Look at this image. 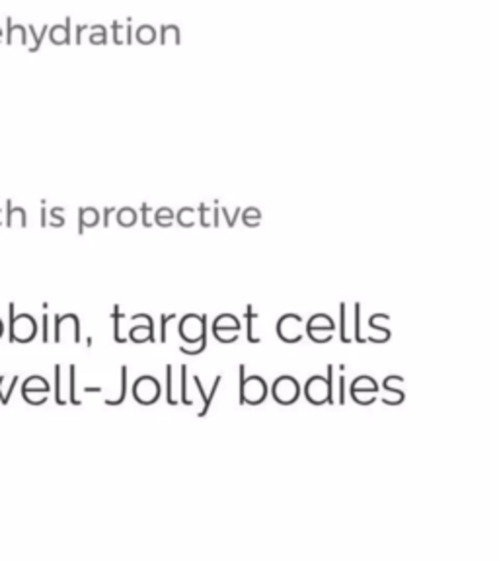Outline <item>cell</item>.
I'll list each match as a JSON object with an SVG mask.
<instances>
[{
	"instance_id": "cell-1",
	"label": "cell",
	"mask_w": 499,
	"mask_h": 561,
	"mask_svg": "<svg viewBox=\"0 0 499 561\" xmlns=\"http://www.w3.org/2000/svg\"><path fill=\"white\" fill-rule=\"evenodd\" d=\"M207 314H186L179 320V337L187 345H179L184 355H201L207 349Z\"/></svg>"
},
{
	"instance_id": "cell-2",
	"label": "cell",
	"mask_w": 499,
	"mask_h": 561,
	"mask_svg": "<svg viewBox=\"0 0 499 561\" xmlns=\"http://www.w3.org/2000/svg\"><path fill=\"white\" fill-rule=\"evenodd\" d=\"M8 341L10 343H30L37 337V320L30 312L16 314V304H8Z\"/></svg>"
},
{
	"instance_id": "cell-3",
	"label": "cell",
	"mask_w": 499,
	"mask_h": 561,
	"mask_svg": "<svg viewBox=\"0 0 499 561\" xmlns=\"http://www.w3.org/2000/svg\"><path fill=\"white\" fill-rule=\"evenodd\" d=\"M238 384H240V396L238 403L240 405H260V403L270 394V386L258 374L246 377V367H238Z\"/></svg>"
},
{
	"instance_id": "cell-4",
	"label": "cell",
	"mask_w": 499,
	"mask_h": 561,
	"mask_svg": "<svg viewBox=\"0 0 499 561\" xmlns=\"http://www.w3.org/2000/svg\"><path fill=\"white\" fill-rule=\"evenodd\" d=\"M334 332H336V322L324 312L314 314L312 318H308V322L305 324V334L312 339L314 343H328V341H331Z\"/></svg>"
},
{
	"instance_id": "cell-5",
	"label": "cell",
	"mask_w": 499,
	"mask_h": 561,
	"mask_svg": "<svg viewBox=\"0 0 499 561\" xmlns=\"http://www.w3.org/2000/svg\"><path fill=\"white\" fill-rule=\"evenodd\" d=\"M22 398L24 402H27L30 405H43V403L49 400L51 394V386L49 382L42 377V374H32L22 382Z\"/></svg>"
},
{
	"instance_id": "cell-6",
	"label": "cell",
	"mask_w": 499,
	"mask_h": 561,
	"mask_svg": "<svg viewBox=\"0 0 499 561\" xmlns=\"http://www.w3.org/2000/svg\"><path fill=\"white\" fill-rule=\"evenodd\" d=\"M271 396L273 400L281 405H291L301 398L303 388L298 384V380L291 374H281L279 378H275V382L271 384Z\"/></svg>"
},
{
	"instance_id": "cell-7",
	"label": "cell",
	"mask_w": 499,
	"mask_h": 561,
	"mask_svg": "<svg viewBox=\"0 0 499 561\" xmlns=\"http://www.w3.org/2000/svg\"><path fill=\"white\" fill-rule=\"evenodd\" d=\"M133 398L141 405H153L160 400L162 396V386L158 382V378H154L153 374H143L133 382Z\"/></svg>"
},
{
	"instance_id": "cell-8",
	"label": "cell",
	"mask_w": 499,
	"mask_h": 561,
	"mask_svg": "<svg viewBox=\"0 0 499 561\" xmlns=\"http://www.w3.org/2000/svg\"><path fill=\"white\" fill-rule=\"evenodd\" d=\"M213 335L219 343H234L238 341L240 337V329H242V324L240 320L234 316V314H220L215 318L213 322Z\"/></svg>"
},
{
	"instance_id": "cell-9",
	"label": "cell",
	"mask_w": 499,
	"mask_h": 561,
	"mask_svg": "<svg viewBox=\"0 0 499 561\" xmlns=\"http://www.w3.org/2000/svg\"><path fill=\"white\" fill-rule=\"evenodd\" d=\"M277 335L285 343H298L305 337V322L296 312H289L277 320Z\"/></svg>"
},
{
	"instance_id": "cell-10",
	"label": "cell",
	"mask_w": 499,
	"mask_h": 561,
	"mask_svg": "<svg viewBox=\"0 0 499 561\" xmlns=\"http://www.w3.org/2000/svg\"><path fill=\"white\" fill-rule=\"evenodd\" d=\"M349 394L353 398V402L359 405H371L379 394V382L369 374H361L351 382Z\"/></svg>"
},
{
	"instance_id": "cell-11",
	"label": "cell",
	"mask_w": 499,
	"mask_h": 561,
	"mask_svg": "<svg viewBox=\"0 0 499 561\" xmlns=\"http://www.w3.org/2000/svg\"><path fill=\"white\" fill-rule=\"evenodd\" d=\"M137 318H141L144 322V324H141V326H133L129 327V334H127V339L129 341H133V343L141 345V343H156V335H154V320L153 316H149V314H144V312H141V314H135Z\"/></svg>"
},
{
	"instance_id": "cell-12",
	"label": "cell",
	"mask_w": 499,
	"mask_h": 561,
	"mask_svg": "<svg viewBox=\"0 0 499 561\" xmlns=\"http://www.w3.org/2000/svg\"><path fill=\"white\" fill-rule=\"evenodd\" d=\"M303 392H305L306 400L312 405H324V403H328V380H326V377H320V374L310 377L306 380Z\"/></svg>"
},
{
	"instance_id": "cell-13",
	"label": "cell",
	"mask_w": 499,
	"mask_h": 561,
	"mask_svg": "<svg viewBox=\"0 0 499 561\" xmlns=\"http://www.w3.org/2000/svg\"><path fill=\"white\" fill-rule=\"evenodd\" d=\"M67 326H70L72 334H75L72 341L80 343V318H78L77 314H72V312H68V314H55V335H53L55 343H61V329Z\"/></svg>"
},
{
	"instance_id": "cell-14",
	"label": "cell",
	"mask_w": 499,
	"mask_h": 561,
	"mask_svg": "<svg viewBox=\"0 0 499 561\" xmlns=\"http://www.w3.org/2000/svg\"><path fill=\"white\" fill-rule=\"evenodd\" d=\"M404 382H406V378L400 377V374H390V377L384 378V382H382V386H384V390L389 392V394H392L394 398L390 400L389 405H400V403L404 402V398H406V394H404Z\"/></svg>"
},
{
	"instance_id": "cell-15",
	"label": "cell",
	"mask_w": 499,
	"mask_h": 561,
	"mask_svg": "<svg viewBox=\"0 0 499 561\" xmlns=\"http://www.w3.org/2000/svg\"><path fill=\"white\" fill-rule=\"evenodd\" d=\"M194 382H195V386H197V392H199V396H201V400H203V410L199 411L197 415H199V417H205V415L209 413V410H211L213 398H215V394H217V390H219V384L222 382V374H219V377L215 378V382H213V388L209 390V392H205L203 384H201V378H199V377H194Z\"/></svg>"
},
{
	"instance_id": "cell-16",
	"label": "cell",
	"mask_w": 499,
	"mask_h": 561,
	"mask_svg": "<svg viewBox=\"0 0 499 561\" xmlns=\"http://www.w3.org/2000/svg\"><path fill=\"white\" fill-rule=\"evenodd\" d=\"M4 42L6 45H14V43H20V45H27V25H18L14 24L12 16L6 18V34H4Z\"/></svg>"
},
{
	"instance_id": "cell-17",
	"label": "cell",
	"mask_w": 499,
	"mask_h": 561,
	"mask_svg": "<svg viewBox=\"0 0 499 561\" xmlns=\"http://www.w3.org/2000/svg\"><path fill=\"white\" fill-rule=\"evenodd\" d=\"M100 225V213L92 207H82L78 210V234H84L86 228Z\"/></svg>"
},
{
	"instance_id": "cell-18",
	"label": "cell",
	"mask_w": 499,
	"mask_h": 561,
	"mask_svg": "<svg viewBox=\"0 0 499 561\" xmlns=\"http://www.w3.org/2000/svg\"><path fill=\"white\" fill-rule=\"evenodd\" d=\"M49 39L53 45H68L70 43V18L63 25H53L49 27Z\"/></svg>"
},
{
	"instance_id": "cell-19",
	"label": "cell",
	"mask_w": 499,
	"mask_h": 561,
	"mask_svg": "<svg viewBox=\"0 0 499 561\" xmlns=\"http://www.w3.org/2000/svg\"><path fill=\"white\" fill-rule=\"evenodd\" d=\"M127 365H123L121 369H119V392H118V398H108L106 400V405H121V403L125 402V398H127Z\"/></svg>"
},
{
	"instance_id": "cell-20",
	"label": "cell",
	"mask_w": 499,
	"mask_h": 561,
	"mask_svg": "<svg viewBox=\"0 0 499 561\" xmlns=\"http://www.w3.org/2000/svg\"><path fill=\"white\" fill-rule=\"evenodd\" d=\"M26 209L24 207H14L12 205V201H6V227L12 228L14 225H16V220L20 222V227H26L27 220H26Z\"/></svg>"
},
{
	"instance_id": "cell-21",
	"label": "cell",
	"mask_w": 499,
	"mask_h": 561,
	"mask_svg": "<svg viewBox=\"0 0 499 561\" xmlns=\"http://www.w3.org/2000/svg\"><path fill=\"white\" fill-rule=\"evenodd\" d=\"M244 318H246V334H248V343H252V345L260 343V337L255 335V327H254V322L260 318V314H258V312H254V306H252V304H248V306H246Z\"/></svg>"
},
{
	"instance_id": "cell-22",
	"label": "cell",
	"mask_w": 499,
	"mask_h": 561,
	"mask_svg": "<svg viewBox=\"0 0 499 561\" xmlns=\"http://www.w3.org/2000/svg\"><path fill=\"white\" fill-rule=\"evenodd\" d=\"M127 316H125V312H121V308H119L118 304L113 306V312H111V320H113V339H115V343H127V335L121 334V320H125Z\"/></svg>"
},
{
	"instance_id": "cell-23",
	"label": "cell",
	"mask_w": 499,
	"mask_h": 561,
	"mask_svg": "<svg viewBox=\"0 0 499 561\" xmlns=\"http://www.w3.org/2000/svg\"><path fill=\"white\" fill-rule=\"evenodd\" d=\"M47 32H49V25H43V30L39 32V34L35 32L34 25L32 24L27 25V35L32 37V45L27 47V49H30V53H37V51H39V47H42V43H43V37L47 35Z\"/></svg>"
},
{
	"instance_id": "cell-24",
	"label": "cell",
	"mask_w": 499,
	"mask_h": 561,
	"mask_svg": "<svg viewBox=\"0 0 499 561\" xmlns=\"http://www.w3.org/2000/svg\"><path fill=\"white\" fill-rule=\"evenodd\" d=\"M68 402L72 405H82V402L77 398V367H68Z\"/></svg>"
},
{
	"instance_id": "cell-25",
	"label": "cell",
	"mask_w": 499,
	"mask_h": 561,
	"mask_svg": "<svg viewBox=\"0 0 499 561\" xmlns=\"http://www.w3.org/2000/svg\"><path fill=\"white\" fill-rule=\"evenodd\" d=\"M174 220H176V215H174V210L168 209V207H160L158 210H154V222H156L158 227L162 228L172 227Z\"/></svg>"
},
{
	"instance_id": "cell-26",
	"label": "cell",
	"mask_w": 499,
	"mask_h": 561,
	"mask_svg": "<svg viewBox=\"0 0 499 561\" xmlns=\"http://www.w3.org/2000/svg\"><path fill=\"white\" fill-rule=\"evenodd\" d=\"M339 337H341V343H351V337L347 334V312H346V302L339 304Z\"/></svg>"
},
{
	"instance_id": "cell-27",
	"label": "cell",
	"mask_w": 499,
	"mask_h": 561,
	"mask_svg": "<svg viewBox=\"0 0 499 561\" xmlns=\"http://www.w3.org/2000/svg\"><path fill=\"white\" fill-rule=\"evenodd\" d=\"M118 222L121 225V227H133L137 222V213L131 207H125V209H119L118 210Z\"/></svg>"
},
{
	"instance_id": "cell-28",
	"label": "cell",
	"mask_w": 499,
	"mask_h": 561,
	"mask_svg": "<svg viewBox=\"0 0 499 561\" xmlns=\"http://www.w3.org/2000/svg\"><path fill=\"white\" fill-rule=\"evenodd\" d=\"M166 402L170 405H178V398L174 396V378H172V365H166Z\"/></svg>"
},
{
	"instance_id": "cell-29",
	"label": "cell",
	"mask_w": 499,
	"mask_h": 561,
	"mask_svg": "<svg viewBox=\"0 0 499 561\" xmlns=\"http://www.w3.org/2000/svg\"><path fill=\"white\" fill-rule=\"evenodd\" d=\"M61 372H63L61 365H55V402H57V405H65L67 400L63 398V382H61L63 374Z\"/></svg>"
},
{
	"instance_id": "cell-30",
	"label": "cell",
	"mask_w": 499,
	"mask_h": 561,
	"mask_svg": "<svg viewBox=\"0 0 499 561\" xmlns=\"http://www.w3.org/2000/svg\"><path fill=\"white\" fill-rule=\"evenodd\" d=\"M384 316H386V314H382V312H379V314H372L371 318H369V327H371L372 332H381L382 335H384V337H392V334H390V329L389 327H384V326H381V324H379V320L381 318H384Z\"/></svg>"
},
{
	"instance_id": "cell-31",
	"label": "cell",
	"mask_w": 499,
	"mask_h": 561,
	"mask_svg": "<svg viewBox=\"0 0 499 561\" xmlns=\"http://www.w3.org/2000/svg\"><path fill=\"white\" fill-rule=\"evenodd\" d=\"M195 210L194 209H182L176 215V220H178L179 225L184 228H191L195 225Z\"/></svg>"
},
{
	"instance_id": "cell-32",
	"label": "cell",
	"mask_w": 499,
	"mask_h": 561,
	"mask_svg": "<svg viewBox=\"0 0 499 561\" xmlns=\"http://www.w3.org/2000/svg\"><path fill=\"white\" fill-rule=\"evenodd\" d=\"M172 320H176L174 312L172 314H160V337H158L160 343H166V339H168V322H172Z\"/></svg>"
},
{
	"instance_id": "cell-33",
	"label": "cell",
	"mask_w": 499,
	"mask_h": 561,
	"mask_svg": "<svg viewBox=\"0 0 499 561\" xmlns=\"http://www.w3.org/2000/svg\"><path fill=\"white\" fill-rule=\"evenodd\" d=\"M179 370H182V390H179V394H182V403H184V405H194V400L187 398V367L186 365H182Z\"/></svg>"
},
{
	"instance_id": "cell-34",
	"label": "cell",
	"mask_w": 499,
	"mask_h": 561,
	"mask_svg": "<svg viewBox=\"0 0 499 561\" xmlns=\"http://www.w3.org/2000/svg\"><path fill=\"white\" fill-rule=\"evenodd\" d=\"M63 215H65V209H63V207H55V209H51L49 217H51L53 220H47V225H49V227L61 228L63 225H65V218H63Z\"/></svg>"
},
{
	"instance_id": "cell-35",
	"label": "cell",
	"mask_w": 499,
	"mask_h": 561,
	"mask_svg": "<svg viewBox=\"0 0 499 561\" xmlns=\"http://www.w3.org/2000/svg\"><path fill=\"white\" fill-rule=\"evenodd\" d=\"M334 365H328V377H326V380H328V403L330 405H334L336 403V386H334Z\"/></svg>"
},
{
	"instance_id": "cell-36",
	"label": "cell",
	"mask_w": 499,
	"mask_h": 561,
	"mask_svg": "<svg viewBox=\"0 0 499 561\" xmlns=\"http://www.w3.org/2000/svg\"><path fill=\"white\" fill-rule=\"evenodd\" d=\"M244 225L246 227H258L260 225V218H262V215H260V210L258 209H246L244 210Z\"/></svg>"
},
{
	"instance_id": "cell-37",
	"label": "cell",
	"mask_w": 499,
	"mask_h": 561,
	"mask_svg": "<svg viewBox=\"0 0 499 561\" xmlns=\"http://www.w3.org/2000/svg\"><path fill=\"white\" fill-rule=\"evenodd\" d=\"M353 314H355V327H353V332H355L357 343H367L365 337L361 335V304L359 302H355V312Z\"/></svg>"
},
{
	"instance_id": "cell-38",
	"label": "cell",
	"mask_w": 499,
	"mask_h": 561,
	"mask_svg": "<svg viewBox=\"0 0 499 561\" xmlns=\"http://www.w3.org/2000/svg\"><path fill=\"white\" fill-rule=\"evenodd\" d=\"M336 392H338L336 402H339V405H346V374H343V372L339 374V386Z\"/></svg>"
},
{
	"instance_id": "cell-39",
	"label": "cell",
	"mask_w": 499,
	"mask_h": 561,
	"mask_svg": "<svg viewBox=\"0 0 499 561\" xmlns=\"http://www.w3.org/2000/svg\"><path fill=\"white\" fill-rule=\"evenodd\" d=\"M18 382H20V377H18V374H14V377L10 378L8 390H4V402H2V405H8L10 398H12V392H14V388L18 386Z\"/></svg>"
},
{
	"instance_id": "cell-40",
	"label": "cell",
	"mask_w": 499,
	"mask_h": 561,
	"mask_svg": "<svg viewBox=\"0 0 499 561\" xmlns=\"http://www.w3.org/2000/svg\"><path fill=\"white\" fill-rule=\"evenodd\" d=\"M42 341L43 343H49V339H51V337H49V316H47V314H43V318H42Z\"/></svg>"
},
{
	"instance_id": "cell-41",
	"label": "cell",
	"mask_w": 499,
	"mask_h": 561,
	"mask_svg": "<svg viewBox=\"0 0 499 561\" xmlns=\"http://www.w3.org/2000/svg\"><path fill=\"white\" fill-rule=\"evenodd\" d=\"M149 213H151L149 203H143V205H141V215H143V227L144 228L153 227V222H151V218H149Z\"/></svg>"
},
{
	"instance_id": "cell-42",
	"label": "cell",
	"mask_w": 499,
	"mask_h": 561,
	"mask_svg": "<svg viewBox=\"0 0 499 561\" xmlns=\"http://www.w3.org/2000/svg\"><path fill=\"white\" fill-rule=\"evenodd\" d=\"M199 215H201V220H199V222H201V225H203L205 228H207V227H211V222H209V220H207V207H205L203 203H201V205H199Z\"/></svg>"
},
{
	"instance_id": "cell-43",
	"label": "cell",
	"mask_w": 499,
	"mask_h": 561,
	"mask_svg": "<svg viewBox=\"0 0 499 561\" xmlns=\"http://www.w3.org/2000/svg\"><path fill=\"white\" fill-rule=\"evenodd\" d=\"M113 210H115L113 207H108V209L103 210V217H106L103 218V227H110V215L113 213Z\"/></svg>"
},
{
	"instance_id": "cell-44",
	"label": "cell",
	"mask_w": 499,
	"mask_h": 561,
	"mask_svg": "<svg viewBox=\"0 0 499 561\" xmlns=\"http://www.w3.org/2000/svg\"><path fill=\"white\" fill-rule=\"evenodd\" d=\"M45 203L47 201H42V227L43 228L47 227V209H45Z\"/></svg>"
},
{
	"instance_id": "cell-45",
	"label": "cell",
	"mask_w": 499,
	"mask_h": 561,
	"mask_svg": "<svg viewBox=\"0 0 499 561\" xmlns=\"http://www.w3.org/2000/svg\"><path fill=\"white\" fill-rule=\"evenodd\" d=\"M84 30H86V25H78L77 27V43L78 45L82 43V32H84Z\"/></svg>"
},
{
	"instance_id": "cell-46",
	"label": "cell",
	"mask_w": 499,
	"mask_h": 561,
	"mask_svg": "<svg viewBox=\"0 0 499 561\" xmlns=\"http://www.w3.org/2000/svg\"><path fill=\"white\" fill-rule=\"evenodd\" d=\"M86 394H94V392H102V388H84Z\"/></svg>"
},
{
	"instance_id": "cell-47",
	"label": "cell",
	"mask_w": 499,
	"mask_h": 561,
	"mask_svg": "<svg viewBox=\"0 0 499 561\" xmlns=\"http://www.w3.org/2000/svg\"><path fill=\"white\" fill-rule=\"evenodd\" d=\"M2 335H4V322L0 320V337H2Z\"/></svg>"
},
{
	"instance_id": "cell-48",
	"label": "cell",
	"mask_w": 499,
	"mask_h": 561,
	"mask_svg": "<svg viewBox=\"0 0 499 561\" xmlns=\"http://www.w3.org/2000/svg\"><path fill=\"white\" fill-rule=\"evenodd\" d=\"M2 37H4V30L0 27V42H2Z\"/></svg>"
},
{
	"instance_id": "cell-49",
	"label": "cell",
	"mask_w": 499,
	"mask_h": 561,
	"mask_svg": "<svg viewBox=\"0 0 499 561\" xmlns=\"http://www.w3.org/2000/svg\"><path fill=\"white\" fill-rule=\"evenodd\" d=\"M0 225H2V210H0Z\"/></svg>"
}]
</instances>
